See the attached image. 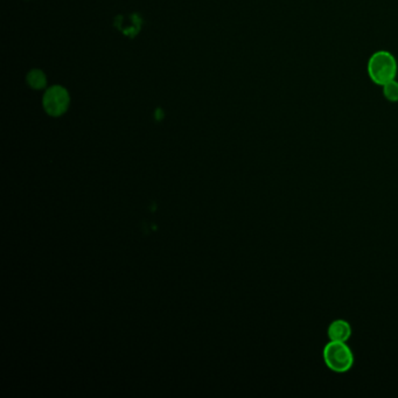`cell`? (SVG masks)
Listing matches in <instances>:
<instances>
[{"mask_svg": "<svg viewBox=\"0 0 398 398\" xmlns=\"http://www.w3.org/2000/svg\"><path fill=\"white\" fill-rule=\"evenodd\" d=\"M367 72L369 79L376 86H383L385 83L396 79L398 72L397 60L390 52H375L368 60Z\"/></svg>", "mask_w": 398, "mask_h": 398, "instance_id": "obj_1", "label": "cell"}, {"mask_svg": "<svg viewBox=\"0 0 398 398\" xmlns=\"http://www.w3.org/2000/svg\"><path fill=\"white\" fill-rule=\"evenodd\" d=\"M323 361L332 372L347 373L354 366V354L347 342L330 341L323 348Z\"/></svg>", "mask_w": 398, "mask_h": 398, "instance_id": "obj_2", "label": "cell"}, {"mask_svg": "<svg viewBox=\"0 0 398 398\" xmlns=\"http://www.w3.org/2000/svg\"><path fill=\"white\" fill-rule=\"evenodd\" d=\"M43 105L48 115L53 117L63 115L70 105L68 91L61 86H49L43 95Z\"/></svg>", "mask_w": 398, "mask_h": 398, "instance_id": "obj_3", "label": "cell"}, {"mask_svg": "<svg viewBox=\"0 0 398 398\" xmlns=\"http://www.w3.org/2000/svg\"><path fill=\"white\" fill-rule=\"evenodd\" d=\"M327 335L330 341L347 342L352 337V326L346 320L337 319L330 323L327 330Z\"/></svg>", "mask_w": 398, "mask_h": 398, "instance_id": "obj_4", "label": "cell"}, {"mask_svg": "<svg viewBox=\"0 0 398 398\" xmlns=\"http://www.w3.org/2000/svg\"><path fill=\"white\" fill-rule=\"evenodd\" d=\"M27 83L33 89H43L47 84L46 75L39 69H33L27 75Z\"/></svg>", "mask_w": 398, "mask_h": 398, "instance_id": "obj_5", "label": "cell"}, {"mask_svg": "<svg viewBox=\"0 0 398 398\" xmlns=\"http://www.w3.org/2000/svg\"><path fill=\"white\" fill-rule=\"evenodd\" d=\"M382 93L387 101L392 102V103L398 102V81L392 79L390 82L385 83L382 86Z\"/></svg>", "mask_w": 398, "mask_h": 398, "instance_id": "obj_6", "label": "cell"}]
</instances>
